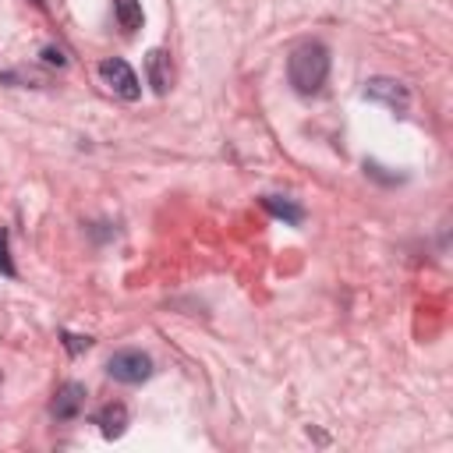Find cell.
I'll return each mask as SVG.
<instances>
[{
    "mask_svg": "<svg viewBox=\"0 0 453 453\" xmlns=\"http://www.w3.org/2000/svg\"><path fill=\"white\" fill-rule=\"evenodd\" d=\"M287 78L301 96H315L329 78V50L322 42H301L287 57Z\"/></svg>",
    "mask_w": 453,
    "mask_h": 453,
    "instance_id": "6da1fadb",
    "label": "cell"
},
{
    "mask_svg": "<svg viewBox=\"0 0 453 453\" xmlns=\"http://www.w3.org/2000/svg\"><path fill=\"white\" fill-rule=\"evenodd\" d=\"M106 372H110V379H117L124 386H138L152 375V357L142 354V350H117L106 361Z\"/></svg>",
    "mask_w": 453,
    "mask_h": 453,
    "instance_id": "7a4b0ae2",
    "label": "cell"
},
{
    "mask_svg": "<svg viewBox=\"0 0 453 453\" xmlns=\"http://www.w3.org/2000/svg\"><path fill=\"white\" fill-rule=\"evenodd\" d=\"M99 78L106 81V88H110L113 96H120V99H127V103H134V99L142 96L138 74H134V71H131V64H127V60H120V57L103 60V64H99Z\"/></svg>",
    "mask_w": 453,
    "mask_h": 453,
    "instance_id": "3957f363",
    "label": "cell"
},
{
    "mask_svg": "<svg viewBox=\"0 0 453 453\" xmlns=\"http://www.w3.org/2000/svg\"><path fill=\"white\" fill-rule=\"evenodd\" d=\"M365 99L382 103V106H389V110H396V113H403L407 103H411L407 88H403L396 78H372V81L365 85Z\"/></svg>",
    "mask_w": 453,
    "mask_h": 453,
    "instance_id": "277c9868",
    "label": "cell"
},
{
    "mask_svg": "<svg viewBox=\"0 0 453 453\" xmlns=\"http://www.w3.org/2000/svg\"><path fill=\"white\" fill-rule=\"evenodd\" d=\"M85 386L81 382H64L60 389H57V396H53V403H50V414L57 418V421H71V418H78L81 414V407H85Z\"/></svg>",
    "mask_w": 453,
    "mask_h": 453,
    "instance_id": "5b68a950",
    "label": "cell"
},
{
    "mask_svg": "<svg viewBox=\"0 0 453 453\" xmlns=\"http://www.w3.org/2000/svg\"><path fill=\"white\" fill-rule=\"evenodd\" d=\"M145 74H149V85L163 96V92L170 88V78H173V71H170V53H166V50H152V53L145 57Z\"/></svg>",
    "mask_w": 453,
    "mask_h": 453,
    "instance_id": "8992f818",
    "label": "cell"
},
{
    "mask_svg": "<svg viewBox=\"0 0 453 453\" xmlns=\"http://www.w3.org/2000/svg\"><path fill=\"white\" fill-rule=\"evenodd\" d=\"M92 421L99 425V432H103L106 439H117V435H124V428H127V407H124V403H106V407L96 411Z\"/></svg>",
    "mask_w": 453,
    "mask_h": 453,
    "instance_id": "52a82bcc",
    "label": "cell"
},
{
    "mask_svg": "<svg viewBox=\"0 0 453 453\" xmlns=\"http://www.w3.org/2000/svg\"><path fill=\"white\" fill-rule=\"evenodd\" d=\"M262 205L276 216V219H287V223H301L304 219V209L301 205H294L290 198H280V195H265L262 198Z\"/></svg>",
    "mask_w": 453,
    "mask_h": 453,
    "instance_id": "ba28073f",
    "label": "cell"
},
{
    "mask_svg": "<svg viewBox=\"0 0 453 453\" xmlns=\"http://www.w3.org/2000/svg\"><path fill=\"white\" fill-rule=\"evenodd\" d=\"M113 11H117V21L124 32L142 28V4L138 0H113Z\"/></svg>",
    "mask_w": 453,
    "mask_h": 453,
    "instance_id": "9c48e42d",
    "label": "cell"
},
{
    "mask_svg": "<svg viewBox=\"0 0 453 453\" xmlns=\"http://www.w3.org/2000/svg\"><path fill=\"white\" fill-rule=\"evenodd\" d=\"M0 273L4 276H18V269L11 262V251H7V230L4 226H0Z\"/></svg>",
    "mask_w": 453,
    "mask_h": 453,
    "instance_id": "30bf717a",
    "label": "cell"
},
{
    "mask_svg": "<svg viewBox=\"0 0 453 453\" xmlns=\"http://www.w3.org/2000/svg\"><path fill=\"white\" fill-rule=\"evenodd\" d=\"M64 347H67L71 354H81V350H88V347H92V340H88V336H74V333H64Z\"/></svg>",
    "mask_w": 453,
    "mask_h": 453,
    "instance_id": "8fae6325",
    "label": "cell"
},
{
    "mask_svg": "<svg viewBox=\"0 0 453 453\" xmlns=\"http://www.w3.org/2000/svg\"><path fill=\"white\" fill-rule=\"evenodd\" d=\"M42 60H46V64H57V67H64V64H67V57H64L60 50H53V46H46V50H42Z\"/></svg>",
    "mask_w": 453,
    "mask_h": 453,
    "instance_id": "7c38bea8",
    "label": "cell"
},
{
    "mask_svg": "<svg viewBox=\"0 0 453 453\" xmlns=\"http://www.w3.org/2000/svg\"><path fill=\"white\" fill-rule=\"evenodd\" d=\"M0 382H4V372H0Z\"/></svg>",
    "mask_w": 453,
    "mask_h": 453,
    "instance_id": "4fadbf2b",
    "label": "cell"
}]
</instances>
